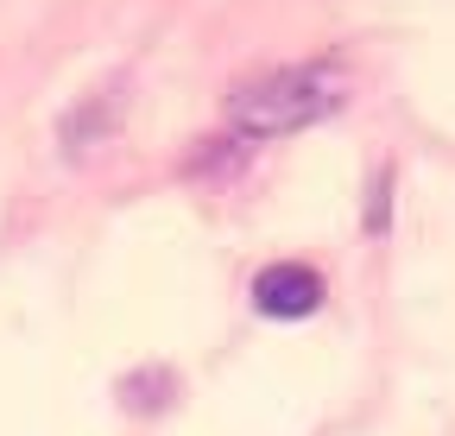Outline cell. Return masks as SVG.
Returning a JSON list of instances; mask_svg holds the SVG:
<instances>
[{"label":"cell","instance_id":"cell-3","mask_svg":"<svg viewBox=\"0 0 455 436\" xmlns=\"http://www.w3.org/2000/svg\"><path fill=\"white\" fill-rule=\"evenodd\" d=\"M114 115H121V89H101L95 101H83L76 115L64 121V146H70V152H83V146L108 139V133H114Z\"/></svg>","mask_w":455,"mask_h":436},{"label":"cell","instance_id":"cell-2","mask_svg":"<svg viewBox=\"0 0 455 436\" xmlns=\"http://www.w3.org/2000/svg\"><path fill=\"white\" fill-rule=\"evenodd\" d=\"M253 310L259 316H278V322H298V316H316L323 310V272L304 266V259H278L253 279Z\"/></svg>","mask_w":455,"mask_h":436},{"label":"cell","instance_id":"cell-1","mask_svg":"<svg viewBox=\"0 0 455 436\" xmlns=\"http://www.w3.org/2000/svg\"><path fill=\"white\" fill-rule=\"evenodd\" d=\"M348 101V70L316 58V64H284L228 95V127L241 139H278V133H304L329 121Z\"/></svg>","mask_w":455,"mask_h":436}]
</instances>
